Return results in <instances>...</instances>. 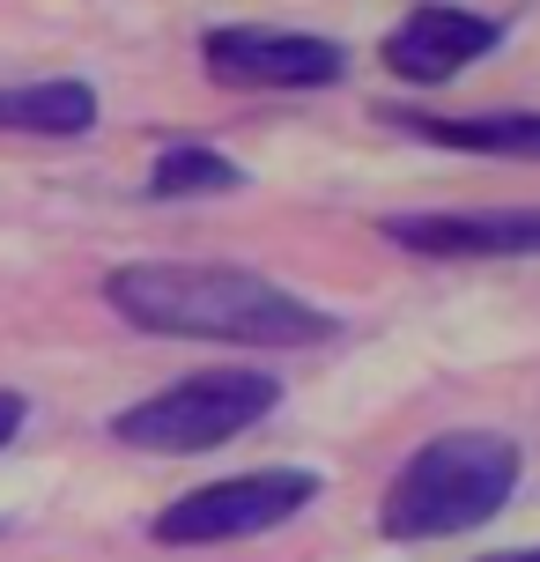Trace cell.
<instances>
[{
  "label": "cell",
  "mask_w": 540,
  "mask_h": 562,
  "mask_svg": "<svg viewBox=\"0 0 540 562\" xmlns=\"http://www.w3.org/2000/svg\"><path fill=\"white\" fill-rule=\"evenodd\" d=\"M23 422H30V400L0 385V445H15V429H23Z\"/></svg>",
  "instance_id": "cell-11"
},
{
  "label": "cell",
  "mask_w": 540,
  "mask_h": 562,
  "mask_svg": "<svg viewBox=\"0 0 540 562\" xmlns=\"http://www.w3.org/2000/svg\"><path fill=\"white\" fill-rule=\"evenodd\" d=\"M282 407V378L274 370H252V363H215V370H193L164 393L134 400L112 415V437L134 451H171V459H193V451H215L229 437H245L259 422Z\"/></svg>",
  "instance_id": "cell-3"
},
{
  "label": "cell",
  "mask_w": 540,
  "mask_h": 562,
  "mask_svg": "<svg viewBox=\"0 0 540 562\" xmlns=\"http://www.w3.org/2000/svg\"><path fill=\"white\" fill-rule=\"evenodd\" d=\"M97 126V89L89 82H30V89H0V134H45V140H75Z\"/></svg>",
  "instance_id": "cell-9"
},
{
  "label": "cell",
  "mask_w": 540,
  "mask_h": 562,
  "mask_svg": "<svg viewBox=\"0 0 540 562\" xmlns=\"http://www.w3.org/2000/svg\"><path fill=\"white\" fill-rule=\"evenodd\" d=\"M482 562H540V548H511V555H482Z\"/></svg>",
  "instance_id": "cell-12"
},
{
  "label": "cell",
  "mask_w": 540,
  "mask_h": 562,
  "mask_svg": "<svg viewBox=\"0 0 540 562\" xmlns=\"http://www.w3.org/2000/svg\"><path fill=\"white\" fill-rule=\"evenodd\" d=\"M496 45H504V23L496 15H474V8H452V0H423V8H407L385 30L378 59L393 67L400 82L437 89V82H452V75H466L474 59H488Z\"/></svg>",
  "instance_id": "cell-6"
},
{
  "label": "cell",
  "mask_w": 540,
  "mask_h": 562,
  "mask_svg": "<svg viewBox=\"0 0 540 562\" xmlns=\"http://www.w3.org/2000/svg\"><path fill=\"white\" fill-rule=\"evenodd\" d=\"M400 134L429 140V148H459V156H504V164H540V112H407V104H385Z\"/></svg>",
  "instance_id": "cell-8"
},
{
  "label": "cell",
  "mask_w": 540,
  "mask_h": 562,
  "mask_svg": "<svg viewBox=\"0 0 540 562\" xmlns=\"http://www.w3.org/2000/svg\"><path fill=\"white\" fill-rule=\"evenodd\" d=\"M385 245L423 259H540V207H459V215H385Z\"/></svg>",
  "instance_id": "cell-7"
},
{
  "label": "cell",
  "mask_w": 540,
  "mask_h": 562,
  "mask_svg": "<svg viewBox=\"0 0 540 562\" xmlns=\"http://www.w3.org/2000/svg\"><path fill=\"white\" fill-rule=\"evenodd\" d=\"M326 481L312 467H252V474H223L207 488H185L178 504H164L148 518L156 548H215V540H245V533H274L296 510L318 504Z\"/></svg>",
  "instance_id": "cell-4"
},
{
  "label": "cell",
  "mask_w": 540,
  "mask_h": 562,
  "mask_svg": "<svg viewBox=\"0 0 540 562\" xmlns=\"http://www.w3.org/2000/svg\"><path fill=\"white\" fill-rule=\"evenodd\" d=\"M526 451L504 429H445L400 459V474L378 496V533L385 540H445L474 533L518 496Z\"/></svg>",
  "instance_id": "cell-2"
},
{
  "label": "cell",
  "mask_w": 540,
  "mask_h": 562,
  "mask_svg": "<svg viewBox=\"0 0 540 562\" xmlns=\"http://www.w3.org/2000/svg\"><path fill=\"white\" fill-rule=\"evenodd\" d=\"M148 193L156 200H193V193H245V170L229 164L223 148H200V140H178L148 164Z\"/></svg>",
  "instance_id": "cell-10"
},
{
  "label": "cell",
  "mask_w": 540,
  "mask_h": 562,
  "mask_svg": "<svg viewBox=\"0 0 540 562\" xmlns=\"http://www.w3.org/2000/svg\"><path fill=\"white\" fill-rule=\"evenodd\" d=\"M200 67L223 89H334L348 75V53L312 30H274V23H215L200 37Z\"/></svg>",
  "instance_id": "cell-5"
},
{
  "label": "cell",
  "mask_w": 540,
  "mask_h": 562,
  "mask_svg": "<svg viewBox=\"0 0 540 562\" xmlns=\"http://www.w3.org/2000/svg\"><path fill=\"white\" fill-rule=\"evenodd\" d=\"M104 304L134 334L223 340V348H312V340L341 334L334 311L304 304L296 289L252 274V267H223V259H134V267H112Z\"/></svg>",
  "instance_id": "cell-1"
}]
</instances>
